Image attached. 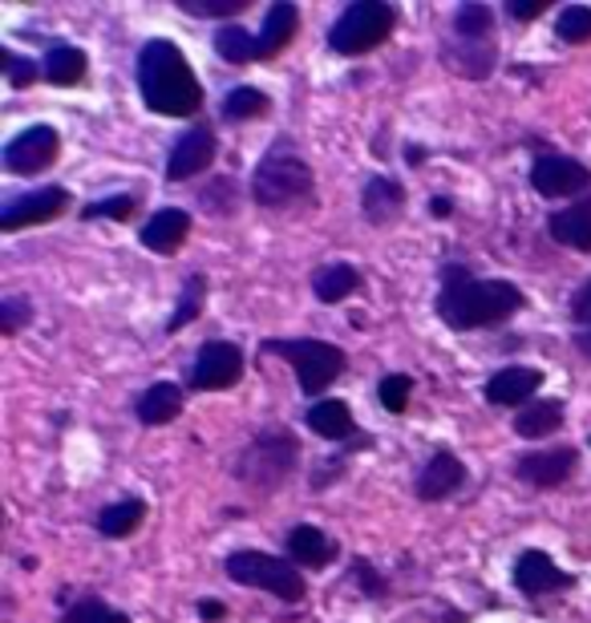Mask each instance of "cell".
<instances>
[{"mask_svg":"<svg viewBox=\"0 0 591 623\" xmlns=\"http://www.w3.org/2000/svg\"><path fill=\"white\" fill-rule=\"evenodd\" d=\"M139 94L151 113L190 118L203 106V86L175 41H146L139 53Z\"/></svg>","mask_w":591,"mask_h":623,"instance_id":"obj_1","label":"cell"},{"mask_svg":"<svg viewBox=\"0 0 591 623\" xmlns=\"http://www.w3.org/2000/svg\"><path fill=\"white\" fill-rule=\"evenodd\" d=\"M523 308V292L506 280H474L462 267H446V284L438 292V316L453 332L503 325Z\"/></svg>","mask_w":591,"mask_h":623,"instance_id":"obj_2","label":"cell"},{"mask_svg":"<svg viewBox=\"0 0 591 623\" xmlns=\"http://www.w3.org/2000/svg\"><path fill=\"white\" fill-rule=\"evenodd\" d=\"M313 195V171L300 154L272 150L252 175V199L260 207H292Z\"/></svg>","mask_w":591,"mask_h":623,"instance_id":"obj_3","label":"cell"},{"mask_svg":"<svg viewBox=\"0 0 591 623\" xmlns=\"http://www.w3.org/2000/svg\"><path fill=\"white\" fill-rule=\"evenodd\" d=\"M296 458H300L296 437L284 434V429H267V434H260L252 446L243 449L236 474L252 490H276L296 470Z\"/></svg>","mask_w":591,"mask_h":623,"instance_id":"obj_4","label":"cell"},{"mask_svg":"<svg viewBox=\"0 0 591 623\" xmlns=\"http://www.w3.org/2000/svg\"><path fill=\"white\" fill-rule=\"evenodd\" d=\"M393 25H397V13L385 0H357L337 17V25L328 33V45L344 53V57H357V53H369L373 45L390 37Z\"/></svg>","mask_w":591,"mask_h":623,"instance_id":"obj_5","label":"cell"},{"mask_svg":"<svg viewBox=\"0 0 591 623\" xmlns=\"http://www.w3.org/2000/svg\"><path fill=\"white\" fill-rule=\"evenodd\" d=\"M227 575L243 587H260V591H272L284 603H300L304 599V579L300 571L284 559H272L264 550H236L227 555Z\"/></svg>","mask_w":591,"mask_h":623,"instance_id":"obj_6","label":"cell"},{"mask_svg":"<svg viewBox=\"0 0 591 623\" xmlns=\"http://www.w3.org/2000/svg\"><path fill=\"white\" fill-rule=\"evenodd\" d=\"M267 349L284 352V361L296 369L300 393H308V397L325 393L344 373V352L337 345H325V340H272Z\"/></svg>","mask_w":591,"mask_h":623,"instance_id":"obj_7","label":"cell"},{"mask_svg":"<svg viewBox=\"0 0 591 623\" xmlns=\"http://www.w3.org/2000/svg\"><path fill=\"white\" fill-rule=\"evenodd\" d=\"M243 376V352L231 340H207L190 364V389L215 393V389H231Z\"/></svg>","mask_w":591,"mask_h":623,"instance_id":"obj_8","label":"cell"},{"mask_svg":"<svg viewBox=\"0 0 591 623\" xmlns=\"http://www.w3.org/2000/svg\"><path fill=\"white\" fill-rule=\"evenodd\" d=\"M57 150H62V138L53 125H33L25 134H17L9 146H4V166L13 175H41L45 166L57 163Z\"/></svg>","mask_w":591,"mask_h":623,"instance_id":"obj_9","label":"cell"},{"mask_svg":"<svg viewBox=\"0 0 591 623\" xmlns=\"http://www.w3.org/2000/svg\"><path fill=\"white\" fill-rule=\"evenodd\" d=\"M591 183V171L567 154H539L530 166V187L547 195V199H563V195H579Z\"/></svg>","mask_w":591,"mask_h":623,"instance_id":"obj_10","label":"cell"},{"mask_svg":"<svg viewBox=\"0 0 591 623\" xmlns=\"http://www.w3.org/2000/svg\"><path fill=\"white\" fill-rule=\"evenodd\" d=\"M65 203H69V190L65 187H41L33 195H21L17 203H9L0 211V227L4 231H21V227L33 223H50V219H57L65 211Z\"/></svg>","mask_w":591,"mask_h":623,"instance_id":"obj_11","label":"cell"},{"mask_svg":"<svg viewBox=\"0 0 591 623\" xmlns=\"http://www.w3.org/2000/svg\"><path fill=\"white\" fill-rule=\"evenodd\" d=\"M576 449L571 446H559V449H547V453H527V458H518L515 474L523 482L539 490H551V487H563L567 478L576 474Z\"/></svg>","mask_w":591,"mask_h":623,"instance_id":"obj_12","label":"cell"},{"mask_svg":"<svg viewBox=\"0 0 591 623\" xmlns=\"http://www.w3.org/2000/svg\"><path fill=\"white\" fill-rule=\"evenodd\" d=\"M211 159H215V134L207 125H195V130H187V134L175 142L171 163H166V175L175 178V183H187V178H195L199 171H207Z\"/></svg>","mask_w":591,"mask_h":623,"instance_id":"obj_13","label":"cell"},{"mask_svg":"<svg viewBox=\"0 0 591 623\" xmlns=\"http://www.w3.org/2000/svg\"><path fill=\"white\" fill-rule=\"evenodd\" d=\"M466 482V466L453 453H434L426 461V470L417 474V499L422 502H438V499H450L453 490Z\"/></svg>","mask_w":591,"mask_h":623,"instance_id":"obj_14","label":"cell"},{"mask_svg":"<svg viewBox=\"0 0 591 623\" xmlns=\"http://www.w3.org/2000/svg\"><path fill=\"white\" fill-rule=\"evenodd\" d=\"M571 583L559 567H555L543 550H527V555H518L515 562V587L523 595H547V591H563Z\"/></svg>","mask_w":591,"mask_h":623,"instance_id":"obj_15","label":"cell"},{"mask_svg":"<svg viewBox=\"0 0 591 623\" xmlns=\"http://www.w3.org/2000/svg\"><path fill=\"white\" fill-rule=\"evenodd\" d=\"M539 385H543L539 369L511 364V369H499V373L486 381V401H494V405H523V401L535 397V389Z\"/></svg>","mask_w":591,"mask_h":623,"instance_id":"obj_16","label":"cell"},{"mask_svg":"<svg viewBox=\"0 0 591 623\" xmlns=\"http://www.w3.org/2000/svg\"><path fill=\"white\" fill-rule=\"evenodd\" d=\"M547 231H551V239L563 243V248L591 251V195L571 203V207H563V211H555L551 219H547Z\"/></svg>","mask_w":591,"mask_h":623,"instance_id":"obj_17","label":"cell"},{"mask_svg":"<svg viewBox=\"0 0 591 623\" xmlns=\"http://www.w3.org/2000/svg\"><path fill=\"white\" fill-rule=\"evenodd\" d=\"M296 29H300V9L288 4V0H276V4L267 9L260 37H255V53H260V57H276V53L296 37Z\"/></svg>","mask_w":591,"mask_h":623,"instance_id":"obj_18","label":"cell"},{"mask_svg":"<svg viewBox=\"0 0 591 623\" xmlns=\"http://www.w3.org/2000/svg\"><path fill=\"white\" fill-rule=\"evenodd\" d=\"M284 547H288V559L300 562V567H328L337 559V543L316 526H292Z\"/></svg>","mask_w":591,"mask_h":623,"instance_id":"obj_19","label":"cell"},{"mask_svg":"<svg viewBox=\"0 0 591 623\" xmlns=\"http://www.w3.org/2000/svg\"><path fill=\"white\" fill-rule=\"evenodd\" d=\"M190 231V215L178 211V207H166V211H154L142 227V248L151 251H175Z\"/></svg>","mask_w":591,"mask_h":623,"instance_id":"obj_20","label":"cell"},{"mask_svg":"<svg viewBox=\"0 0 591 623\" xmlns=\"http://www.w3.org/2000/svg\"><path fill=\"white\" fill-rule=\"evenodd\" d=\"M405 207V190L397 178H369L365 195H361V211H365L369 223H390L393 215H402Z\"/></svg>","mask_w":591,"mask_h":623,"instance_id":"obj_21","label":"cell"},{"mask_svg":"<svg viewBox=\"0 0 591 623\" xmlns=\"http://www.w3.org/2000/svg\"><path fill=\"white\" fill-rule=\"evenodd\" d=\"M183 413V389L171 381H154L139 397V422L142 425H166Z\"/></svg>","mask_w":591,"mask_h":623,"instance_id":"obj_22","label":"cell"},{"mask_svg":"<svg viewBox=\"0 0 591 623\" xmlns=\"http://www.w3.org/2000/svg\"><path fill=\"white\" fill-rule=\"evenodd\" d=\"M304 422H308V429L316 437H325V441H344L352 434V413L344 401H316Z\"/></svg>","mask_w":591,"mask_h":623,"instance_id":"obj_23","label":"cell"},{"mask_svg":"<svg viewBox=\"0 0 591 623\" xmlns=\"http://www.w3.org/2000/svg\"><path fill=\"white\" fill-rule=\"evenodd\" d=\"M361 287V275H357V267H349V263H325V267H316L313 275V292L320 304H340V299L349 296V292H357Z\"/></svg>","mask_w":591,"mask_h":623,"instance_id":"obj_24","label":"cell"},{"mask_svg":"<svg viewBox=\"0 0 591 623\" xmlns=\"http://www.w3.org/2000/svg\"><path fill=\"white\" fill-rule=\"evenodd\" d=\"M41 74L53 86H77L86 77V53L74 50V45H53L45 53V62H41Z\"/></svg>","mask_w":591,"mask_h":623,"instance_id":"obj_25","label":"cell"},{"mask_svg":"<svg viewBox=\"0 0 591 623\" xmlns=\"http://www.w3.org/2000/svg\"><path fill=\"white\" fill-rule=\"evenodd\" d=\"M559 425H563V405L559 401H535L527 409H518L515 434L535 441V437H551Z\"/></svg>","mask_w":591,"mask_h":623,"instance_id":"obj_26","label":"cell"},{"mask_svg":"<svg viewBox=\"0 0 591 623\" xmlns=\"http://www.w3.org/2000/svg\"><path fill=\"white\" fill-rule=\"evenodd\" d=\"M142 518H146V506H142L139 499L113 502V506H106V511L98 514V531L106 538H127V535L139 531Z\"/></svg>","mask_w":591,"mask_h":623,"instance_id":"obj_27","label":"cell"},{"mask_svg":"<svg viewBox=\"0 0 591 623\" xmlns=\"http://www.w3.org/2000/svg\"><path fill=\"white\" fill-rule=\"evenodd\" d=\"M446 62H450V69H458L466 77H486L494 69V45L491 41H462Z\"/></svg>","mask_w":591,"mask_h":623,"instance_id":"obj_28","label":"cell"},{"mask_svg":"<svg viewBox=\"0 0 591 623\" xmlns=\"http://www.w3.org/2000/svg\"><path fill=\"white\" fill-rule=\"evenodd\" d=\"M491 29H494V13L486 4H474V0L458 4V13H453L458 41H491Z\"/></svg>","mask_w":591,"mask_h":623,"instance_id":"obj_29","label":"cell"},{"mask_svg":"<svg viewBox=\"0 0 591 623\" xmlns=\"http://www.w3.org/2000/svg\"><path fill=\"white\" fill-rule=\"evenodd\" d=\"M203 299H207V280H203V275H190L187 284H183V292H178V308L175 316L166 320V332H183L203 312Z\"/></svg>","mask_w":591,"mask_h":623,"instance_id":"obj_30","label":"cell"},{"mask_svg":"<svg viewBox=\"0 0 591 623\" xmlns=\"http://www.w3.org/2000/svg\"><path fill=\"white\" fill-rule=\"evenodd\" d=\"M260 113H267V94L255 86H240L231 89L223 98V118L227 122H248V118H260Z\"/></svg>","mask_w":591,"mask_h":623,"instance_id":"obj_31","label":"cell"},{"mask_svg":"<svg viewBox=\"0 0 591 623\" xmlns=\"http://www.w3.org/2000/svg\"><path fill=\"white\" fill-rule=\"evenodd\" d=\"M215 53L227 57V62H252V57H260L255 53V37L240 25H223L215 33Z\"/></svg>","mask_w":591,"mask_h":623,"instance_id":"obj_32","label":"cell"},{"mask_svg":"<svg viewBox=\"0 0 591 623\" xmlns=\"http://www.w3.org/2000/svg\"><path fill=\"white\" fill-rule=\"evenodd\" d=\"M555 33H559L563 45H583V41H591V9H583V4L563 9L559 21H555Z\"/></svg>","mask_w":591,"mask_h":623,"instance_id":"obj_33","label":"cell"},{"mask_svg":"<svg viewBox=\"0 0 591 623\" xmlns=\"http://www.w3.org/2000/svg\"><path fill=\"white\" fill-rule=\"evenodd\" d=\"M134 211H139V195H110V199L81 207V219H118L122 223Z\"/></svg>","mask_w":591,"mask_h":623,"instance_id":"obj_34","label":"cell"},{"mask_svg":"<svg viewBox=\"0 0 591 623\" xmlns=\"http://www.w3.org/2000/svg\"><path fill=\"white\" fill-rule=\"evenodd\" d=\"M203 207L211 215H231L240 207V187H236L231 178H215V183H207V190H203Z\"/></svg>","mask_w":591,"mask_h":623,"instance_id":"obj_35","label":"cell"},{"mask_svg":"<svg viewBox=\"0 0 591 623\" xmlns=\"http://www.w3.org/2000/svg\"><path fill=\"white\" fill-rule=\"evenodd\" d=\"M409 389H414V381L402 373H393V376H381V385H377V397L381 405L390 413H405V405H409Z\"/></svg>","mask_w":591,"mask_h":623,"instance_id":"obj_36","label":"cell"},{"mask_svg":"<svg viewBox=\"0 0 591 623\" xmlns=\"http://www.w3.org/2000/svg\"><path fill=\"white\" fill-rule=\"evenodd\" d=\"M178 9L190 17H236L248 9V0H178Z\"/></svg>","mask_w":591,"mask_h":623,"instance_id":"obj_37","label":"cell"},{"mask_svg":"<svg viewBox=\"0 0 591 623\" xmlns=\"http://www.w3.org/2000/svg\"><path fill=\"white\" fill-rule=\"evenodd\" d=\"M0 69L9 77V86L13 89H25L33 77H37V65L29 62V57H17L13 50H0Z\"/></svg>","mask_w":591,"mask_h":623,"instance_id":"obj_38","label":"cell"},{"mask_svg":"<svg viewBox=\"0 0 591 623\" xmlns=\"http://www.w3.org/2000/svg\"><path fill=\"white\" fill-rule=\"evenodd\" d=\"M29 320H33V308H29L21 296L0 299V328H4V332H17V328H25Z\"/></svg>","mask_w":591,"mask_h":623,"instance_id":"obj_39","label":"cell"},{"mask_svg":"<svg viewBox=\"0 0 591 623\" xmlns=\"http://www.w3.org/2000/svg\"><path fill=\"white\" fill-rule=\"evenodd\" d=\"M110 615V608L101 603V599H86V603H77L62 615V623H101Z\"/></svg>","mask_w":591,"mask_h":623,"instance_id":"obj_40","label":"cell"},{"mask_svg":"<svg viewBox=\"0 0 591 623\" xmlns=\"http://www.w3.org/2000/svg\"><path fill=\"white\" fill-rule=\"evenodd\" d=\"M352 579L361 583V591H365V595H373V599L385 595V579H381V575L373 571V567H369L365 559H357V562H352Z\"/></svg>","mask_w":591,"mask_h":623,"instance_id":"obj_41","label":"cell"},{"mask_svg":"<svg viewBox=\"0 0 591 623\" xmlns=\"http://www.w3.org/2000/svg\"><path fill=\"white\" fill-rule=\"evenodd\" d=\"M571 316H576L579 325L591 328V280L583 287H579L576 296H571Z\"/></svg>","mask_w":591,"mask_h":623,"instance_id":"obj_42","label":"cell"},{"mask_svg":"<svg viewBox=\"0 0 591 623\" xmlns=\"http://www.w3.org/2000/svg\"><path fill=\"white\" fill-rule=\"evenodd\" d=\"M543 9H547L543 0H511V4H506V13L515 17V21H535Z\"/></svg>","mask_w":591,"mask_h":623,"instance_id":"obj_43","label":"cell"},{"mask_svg":"<svg viewBox=\"0 0 591 623\" xmlns=\"http://www.w3.org/2000/svg\"><path fill=\"white\" fill-rule=\"evenodd\" d=\"M199 615H203L207 623H219V620H227V608L219 603V599H203V603H199Z\"/></svg>","mask_w":591,"mask_h":623,"instance_id":"obj_44","label":"cell"},{"mask_svg":"<svg viewBox=\"0 0 591 623\" xmlns=\"http://www.w3.org/2000/svg\"><path fill=\"white\" fill-rule=\"evenodd\" d=\"M576 349L583 352V357H588V361H591V328H583V332H576Z\"/></svg>","mask_w":591,"mask_h":623,"instance_id":"obj_45","label":"cell"},{"mask_svg":"<svg viewBox=\"0 0 591 623\" xmlns=\"http://www.w3.org/2000/svg\"><path fill=\"white\" fill-rule=\"evenodd\" d=\"M429 211L438 215V219H441V215H450V199H434V203H429Z\"/></svg>","mask_w":591,"mask_h":623,"instance_id":"obj_46","label":"cell"},{"mask_svg":"<svg viewBox=\"0 0 591 623\" xmlns=\"http://www.w3.org/2000/svg\"><path fill=\"white\" fill-rule=\"evenodd\" d=\"M405 159H409V166H422V159H426V150L409 146V150H405Z\"/></svg>","mask_w":591,"mask_h":623,"instance_id":"obj_47","label":"cell"},{"mask_svg":"<svg viewBox=\"0 0 591 623\" xmlns=\"http://www.w3.org/2000/svg\"><path fill=\"white\" fill-rule=\"evenodd\" d=\"M101 623H130V620H127V615H122V611H110V615H106V620H101Z\"/></svg>","mask_w":591,"mask_h":623,"instance_id":"obj_48","label":"cell"},{"mask_svg":"<svg viewBox=\"0 0 591 623\" xmlns=\"http://www.w3.org/2000/svg\"><path fill=\"white\" fill-rule=\"evenodd\" d=\"M446 623H466V615H458V611H453V615H450Z\"/></svg>","mask_w":591,"mask_h":623,"instance_id":"obj_49","label":"cell"}]
</instances>
